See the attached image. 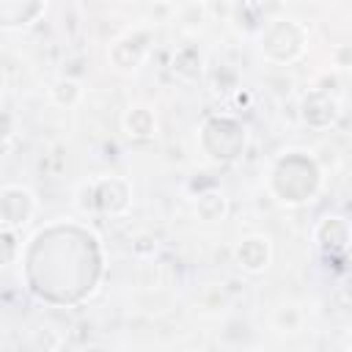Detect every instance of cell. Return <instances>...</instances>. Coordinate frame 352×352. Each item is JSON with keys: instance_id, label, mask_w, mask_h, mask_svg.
<instances>
[{"instance_id": "obj_1", "label": "cell", "mask_w": 352, "mask_h": 352, "mask_svg": "<svg viewBox=\"0 0 352 352\" xmlns=\"http://www.w3.org/2000/svg\"><path fill=\"white\" fill-rule=\"evenodd\" d=\"M234 258L245 272H264L272 258L270 239L261 234H250V236L239 239V245L234 248Z\"/></svg>"}, {"instance_id": "obj_2", "label": "cell", "mask_w": 352, "mask_h": 352, "mask_svg": "<svg viewBox=\"0 0 352 352\" xmlns=\"http://www.w3.org/2000/svg\"><path fill=\"white\" fill-rule=\"evenodd\" d=\"M124 129L135 140H146L157 135V118L148 107H129L124 116Z\"/></svg>"}]
</instances>
